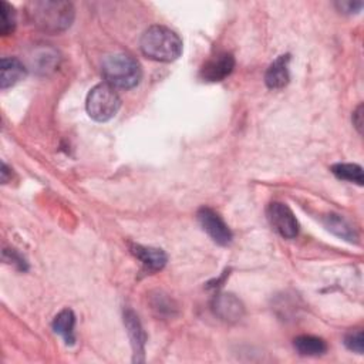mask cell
Returning a JSON list of instances; mask_svg holds the SVG:
<instances>
[{"label":"cell","mask_w":364,"mask_h":364,"mask_svg":"<svg viewBox=\"0 0 364 364\" xmlns=\"http://www.w3.org/2000/svg\"><path fill=\"white\" fill-rule=\"evenodd\" d=\"M74 6L70 1L36 0L27 4V17L34 27L47 33L65 31L74 21Z\"/></svg>","instance_id":"obj_1"},{"label":"cell","mask_w":364,"mask_h":364,"mask_svg":"<svg viewBox=\"0 0 364 364\" xmlns=\"http://www.w3.org/2000/svg\"><path fill=\"white\" fill-rule=\"evenodd\" d=\"M139 48L151 60L171 63L182 54V40L168 27L151 26L141 36Z\"/></svg>","instance_id":"obj_2"},{"label":"cell","mask_w":364,"mask_h":364,"mask_svg":"<svg viewBox=\"0 0 364 364\" xmlns=\"http://www.w3.org/2000/svg\"><path fill=\"white\" fill-rule=\"evenodd\" d=\"M102 75L114 88L129 90L139 84L142 70L139 63L129 54L115 53L102 60Z\"/></svg>","instance_id":"obj_3"},{"label":"cell","mask_w":364,"mask_h":364,"mask_svg":"<svg viewBox=\"0 0 364 364\" xmlns=\"http://www.w3.org/2000/svg\"><path fill=\"white\" fill-rule=\"evenodd\" d=\"M121 107V98L115 88L107 82L97 84L90 90L85 100L87 114L98 122H105L115 117Z\"/></svg>","instance_id":"obj_4"},{"label":"cell","mask_w":364,"mask_h":364,"mask_svg":"<svg viewBox=\"0 0 364 364\" xmlns=\"http://www.w3.org/2000/svg\"><path fill=\"white\" fill-rule=\"evenodd\" d=\"M266 213L269 223L282 237L294 239L299 235V222L286 203L272 202Z\"/></svg>","instance_id":"obj_5"},{"label":"cell","mask_w":364,"mask_h":364,"mask_svg":"<svg viewBox=\"0 0 364 364\" xmlns=\"http://www.w3.org/2000/svg\"><path fill=\"white\" fill-rule=\"evenodd\" d=\"M198 222L202 229L220 246H226L232 242V232L223 219L210 208H200L196 213Z\"/></svg>","instance_id":"obj_6"},{"label":"cell","mask_w":364,"mask_h":364,"mask_svg":"<svg viewBox=\"0 0 364 364\" xmlns=\"http://www.w3.org/2000/svg\"><path fill=\"white\" fill-rule=\"evenodd\" d=\"M235 68V58L230 53L222 51L212 55L199 71V75L203 81L216 82L225 80Z\"/></svg>","instance_id":"obj_7"},{"label":"cell","mask_w":364,"mask_h":364,"mask_svg":"<svg viewBox=\"0 0 364 364\" xmlns=\"http://www.w3.org/2000/svg\"><path fill=\"white\" fill-rule=\"evenodd\" d=\"M212 309L219 318L229 323L240 320L245 314V307L242 301L230 293L216 294L212 303Z\"/></svg>","instance_id":"obj_8"},{"label":"cell","mask_w":364,"mask_h":364,"mask_svg":"<svg viewBox=\"0 0 364 364\" xmlns=\"http://www.w3.org/2000/svg\"><path fill=\"white\" fill-rule=\"evenodd\" d=\"M124 324L134 350V361H144L146 336L138 316L129 309L124 311Z\"/></svg>","instance_id":"obj_9"},{"label":"cell","mask_w":364,"mask_h":364,"mask_svg":"<svg viewBox=\"0 0 364 364\" xmlns=\"http://www.w3.org/2000/svg\"><path fill=\"white\" fill-rule=\"evenodd\" d=\"M289 63L290 54L279 55L266 70L264 82L270 90H282L289 84L290 74H289Z\"/></svg>","instance_id":"obj_10"},{"label":"cell","mask_w":364,"mask_h":364,"mask_svg":"<svg viewBox=\"0 0 364 364\" xmlns=\"http://www.w3.org/2000/svg\"><path fill=\"white\" fill-rule=\"evenodd\" d=\"M132 255L142 263L146 272H158L166 264V253L159 247L144 246V245H131Z\"/></svg>","instance_id":"obj_11"},{"label":"cell","mask_w":364,"mask_h":364,"mask_svg":"<svg viewBox=\"0 0 364 364\" xmlns=\"http://www.w3.org/2000/svg\"><path fill=\"white\" fill-rule=\"evenodd\" d=\"M27 74L24 64L16 57H3L0 61V87L6 90L21 81Z\"/></svg>","instance_id":"obj_12"},{"label":"cell","mask_w":364,"mask_h":364,"mask_svg":"<svg viewBox=\"0 0 364 364\" xmlns=\"http://www.w3.org/2000/svg\"><path fill=\"white\" fill-rule=\"evenodd\" d=\"M58 64V54L50 47L37 48L30 57V65L38 74H48Z\"/></svg>","instance_id":"obj_13"},{"label":"cell","mask_w":364,"mask_h":364,"mask_svg":"<svg viewBox=\"0 0 364 364\" xmlns=\"http://www.w3.org/2000/svg\"><path fill=\"white\" fill-rule=\"evenodd\" d=\"M74 326H75V316L70 309L61 310L53 320V330L57 334H60L64 338L65 344L68 346H73L75 343Z\"/></svg>","instance_id":"obj_14"},{"label":"cell","mask_w":364,"mask_h":364,"mask_svg":"<svg viewBox=\"0 0 364 364\" xmlns=\"http://www.w3.org/2000/svg\"><path fill=\"white\" fill-rule=\"evenodd\" d=\"M293 346L300 355L306 357H317L327 351L326 341L316 336H299L294 338Z\"/></svg>","instance_id":"obj_15"},{"label":"cell","mask_w":364,"mask_h":364,"mask_svg":"<svg viewBox=\"0 0 364 364\" xmlns=\"http://www.w3.org/2000/svg\"><path fill=\"white\" fill-rule=\"evenodd\" d=\"M324 226L334 233L336 236L347 240V242H355L357 240V233L354 230V228L340 215L336 213H330L323 219Z\"/></svg>","instance_id":"obj_16"},{"label":"cell","mask_w":364,"mask_h":364,"mask_svg":"<svg viewBox=\"0 0 364 364\" xmlns=\"http://www.w3.org/2000/svg\"><path fill=\"white\" fill-rule=\"evenodd\" d=\"M331 172L343 181L354 182L357 185H363V168L357 164H334L331 166Z\"/></svg>","instance_id":"obj_17"},{"label":"cell","mask_w":364,"mask_h":364,"mask_svg":"<svg viewBox=\"0 0 364 364\" xmlns=\"http://www.w3.org/2000/svg\"><path fill=\"white\" fill-rule=\"evenodd\" d=\"M16 28V11L4 0L0 1V33L1 36H9Z\"/></svg>","instance_id":"obj_18"},{"label":"cell","mask_w":364,"mask_h":364,"mask_svg":"<svg viewBox=\"0 0 364 364\" xmlns=\"http://www.w3.org/2000/svg\"><path fill=\"white\" fill-rule=\"evenodd\" d=\"M344 344L350 351H354L357 354H363L364 350V336L363 330H351L344 336Z\"/></svg>","instance_id":"obj_19"},{"label":"cell","mask_w":364,"mask_h":364,"mask_svg":"<svg viewBox=\"0 0 364 364\" xmlns=\"http://www.w3.org/2000/svg\"><path fill=\"white\" fill-rule=\"evenodd\" d=\"M336 7L338 9L340 13L344 14H354L358 13L363 7V1H351V0H343V1H337Z\"/></svg>","instance_id":"obj_20"},{"label":"cell","mask_w":364,"mask_h":364,"mask_svg":"<svg viewBox=\"0 0 364 364\" xmlns=\"http://www.w3.org/2000/svg\"><path fill=\"white\" fill-rule=\"evenodd\" d=\"M353 124L357 128V131L361 134V131H363V105H358L357 109L354 111Z\"/></svg>","instance_id":"obj_21"}]
</instances>
